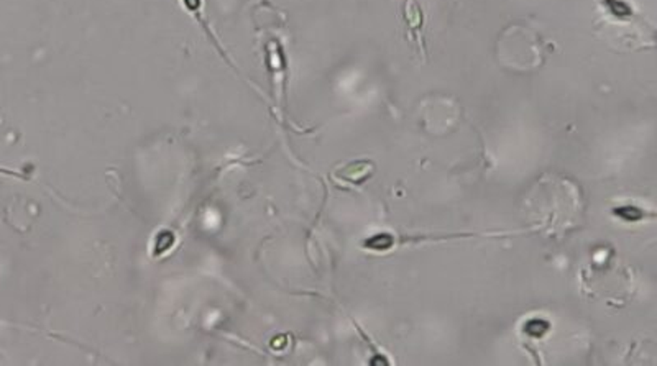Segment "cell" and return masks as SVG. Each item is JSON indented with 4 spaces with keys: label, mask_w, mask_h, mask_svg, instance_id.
<instances>
[{
    "label": "cell",
    "mask_w": 657,
    "mask_h": 366,
    "mask_svg": "<svg viewBox=\"0 0 657 366\" xmlns=\"http://www.w3.org/2000/svg\"><path fill=\"white\" fill-rule=\"evenodd\" d=\"M0 174H10V176H20L19 173H15V171H8V170H6V167H0Z\"/></svg>",
    "instance_id": "1"
}]
</instances>
